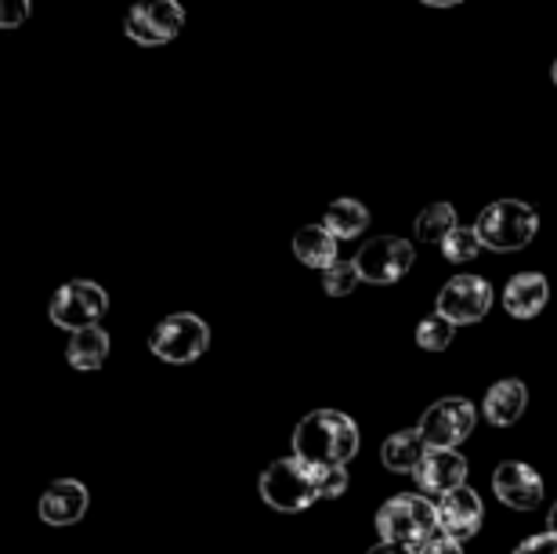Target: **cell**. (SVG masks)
I'll list each match as a JSON object with an SVG mask.
<instances>
[{
  "label": "cell",
  "mask_w": 557,
  "mask_h": 554,
  "mask_svg": "<svg viewBox=\"0 0 557 554\" xmlns=\"http://www.w3.org/2000/svg\"><path fill=\"white\" fill-rule=\"evenodd\" d=\"M261 501L275 507V512H305L319 501V485H315V468L305 464L300 457H278L258 479Z\"/></svg>",
  "instance_id": "3"
},
{
  "label": "cell",
  "mask_w": 557,
  "mask_h": 554,
  "mask_svg": "<svg viewBox=\"0 0 557 554\" xmlns=\"http://www.w3.org/2000/svg\"><path fill=\"white\" fill-rule=\"evenodd\" d=\"M467 460L460 450H431L423 453L420 468H417V485L423 493H434V496H445L453 490L467 485Z\"/></svg>",
  "instance_id": "13"
},
{
  "label": "cell",
  "mask_w": 557,
  "mask_h": 554,
  "mask_svg": "<svg viewBox=\"0 0 557 554\" xmlns=\"http://www.w3.org/2000/svg\"><path fill=\"white\" fill-rule=\"evenodd\" d=\"M362 283V275H359V264L355 261H337L333 269H326V294L330 297H344V294H351L355 286Z\"/></svg>",
  "instance_id": "24"
},
{
  "label": "cell",
  "mask_w": 557,
  "mask_h": 554,
  "mask_svg": "<svg viewBox=\"0 0 557 554\" xmlns=\"http://www.w3.org/2000/svg\"><path fill=\"white\" fill-rule=\"evenodd\" d=\"M376 537L381 544H395L420 554L434 537H442L438 529V504H431L420 493H398L392 496L381 512H376Z\"/></svg>",
  "instance_id": "2"
},
{
  "label": "cell",
  "mask_w": 557,
  "mask_h": 554,
  "mask_svg": "<svg viewBox=\"0 0 557 554\" xmlns=\"http://www.w3.org/2000/svg\"><path fill=\"white\" fill-rule=\"evenodd\" d=\"M529 406V387L518 381V377H507V381H496L493 387L485 392V417L493 420L496 428H510L518 424L521 414H525Z\"/></svg>",
  "instance_id": "16"
},
{
  "label": "cell",
  "mask_w": 557,
  "mask_h": 554,
  "mask_svg": "<svg viewBox=\"0 0 557 554\" xmlns=\"http://www.w3.org/2000/svg\"><path fill=\"white\" fill-rule=\"evenodd\" d=\"M493 490L499 504H507L510 512H536L543 504V479L536 468L521 460H504L493 471Z\"/></svg>",
  "instance_id": "11"
},
{
  "label": "cell",
  "mask_w": 557,
  "mask_h": 554,
  "mask_svg": "<svg viewBox=\"0 0 557 554\" xmlns=\"http://www.w3.org/2000/svg\"><path fill=\"white\" fill-rule=\"evenodd\" d=\"M294 254L308 269H333L341 261V250H337V236L326 229V225H305L294 232Z\"/></svg>",
  "instance_id": "17"
},
{
  "label": "cell",
  "mask_w": 557,
  "mask_h": 554,
  "mask_svg": "<svg viewBox=\"0 0 557 554\" xmlns=\"http://www.w3.org/2000/svg\"><path fill=\"white\" fill-rule=\"evenodd\" d=\"M456 229V210L449 204H431V207H423L420 210V218H417V239L420 243H445V236Z\"/></svg>",
  "instance_id": "21"
},
{
  "label": "cell",
  "mask_w": 557,
  "mask_h": 554,
  "mask_svg": "<svg viewBox=\"0 0 557 554\" xmlns=\"http://www.w3.org/2000/svg\"><path fill=\"white\" fill-rule=\"evenodd\" d=\"M482 496H478L471 485H460V490L445 493L438 501V529L442 537L456 540V544H463V540H471L478 529H482Z\"/></svg>",
  "instance_id": "12"
},
{
  "label": "cell",
  "mask_w": 557,
  "mask_h": 554,
  "mask_svg": "<svg viewBox=\"0 0 557 554\" xmlns=\"http://www.w3.org/2000/svg\"><path fill=\"white\" fill-rule=\"evenodd\" d=\"M106 308H109V294L102 291V286L91 283V280H73L51 297L48 316H51L54 327L76 334V330L98 327V319L106 316Z\"/></svg>",
  "instance_id": "7"
},
{
  "label": "cell",
  "mask_w": 557,
  "mask_h": 554,
  "mask_svg": "<svg viewBox=\"0 0 557 554\" xmlns=\"http://www.w3.org/2000/svg\"><path fill=\"white\" fill-rule=\"evenodd\" d=\"M515 554H557V533H540V537H529L521 540V544L515 547Z\"/></svg>",
  "instance_id": "27"
},
{
  "label": "cell",
  "mask_w": 557,
  "mask_h": 554,
  "mask_svg": "<svg viewBox=\"0 0 557 554\" xmlns=\"http://www.w3.org/2000/svg\"><path fill=\"white\" fill-rule=\"evenodd\" d=\"M420 554H463V544H456V540H449V537H434Z\"/></svg>",
  "instance_id": "28"
},
{
  "label": "cell",
  "mask_w": 557,
  "mask_h": 554,
  "mask_svg": "<svg viewBox=\"0 0 557 554\" xmlns=\"http://www.w3.org/2000/svg\"><path fill=\"white\" fill-rule=\"evenodd\" d=\"M550 301V283L540 272H518L504 291V308L515 319H536Z\"/></svg>",
  "instance_id": "15"
},
{
  "label": "cell",
  "mask_w": 557,
  "mask_h": 554,
  "mask_svg": "<svg viewBox=\"0 0 557 554\" xmlns=\"http://www.w3.org/2000/svg\"><path fill=\"white\" fill-rule=\"evenodd\" d=\"M65 359H70L73 370L81 373H95L102 370V362L109 359V334L102 327H87V330H76L70 348H65Z\"/></svg>",
  "instance_id": "18"
},
{
  "label": "cell",
  "mask_w": 557,
  "mask_h": 554,
  "mask_svg": "<svg viewBox=\"0 0 557 554\" xmlns=\"http://www.w3.org/2000/svg\"><path fill=\"white\" fill-rule=\"evenodd\" d=\"M554 84H557V59H554Z\"/></svg>",
  "instance_id": "32"
},
{
  "label": "cell",
  "mask_w": 557,
  "mask_h": 554,
  "mask_svg": "<svg viewBox=\"0 0 557 554\" xmlns=\"http://www.w3.org/2000/svg\"><path fill=\"white\" fill-rule=\"evenodd\" d=\"M474 424H478V409L467 403V398L449 395L423 409L417 431L431 450H456V442H463L471 435Z\"/></svg>",
  "instance_id": "6"
},
{
  "label": "cell",
  "mask_w": 557,
  "mask_h": 554,
  "mask_svg": "<svg viewBox=\"0 0 557 554\" xmlns=\"http://www.w3.org/2000/svg\"><path fill=\"white\" fill-rule=\"evenodd\" d=\"M547 522H550V526H547V529H550V533H557V504L550 507V518H547Z\"/></svg>",
  "instance_id": "31"
},
{
  "label": "cell",
  "mask_w": 557,
  "mask_h": 554,
  "mask_svg": "<svg viewBox=\"0 0 557 554\" xmlns=\"http://www.w3.org/2000/svg\"><path fill=\"white\" fill-rule=\"evenodd\" d=\"M366 554H413V551H406V547H395V544H376V547H370Z\"/></svg>",
  "instance_id": "29"
},
{
  "label": "cell",
  "mask_w": 557,
  "mask_h": 554,
  "mask_svg": "<svg viewBox=\"0 0 557 554\" xmlns=\"http://www.w3.org/2000/svg\"><path fill=\"white\" fill-rule=\"evenodd\" d=\"M423 453H428V442H423L420 431H395V435L384 442L381 457H384V468L387 471H395V475H417Z\"/></svg>",
  "instance_id": "19"
},
{
  "label": "cell",
  "mask_w": 557,
  "mask_h": 554,
  "mask_svg": "<svg viewBox=\"0 0 557 554\" xmlns=\"http://www.w3.org/2000/svg\"><path fill=\"white\" fill-rule=\"evenodd\" d=\"M315 485H319V501H337L348 493V468H315Z\"/></svg>",
  "instance_id": "25"
},
{
  "label": "cell",
  "mask_w": 557,
  "mask_h": 554,
  "mask_svg": "<svg viewBox=\"0 0 557 554\" xmlns=\"http://www.w3.org/2000/svg\"><path fill=\"white\" fill-rule=\"evenodd\" d=\"M359 446V424L341 409H315L294 428V457L311 468H348Z\"/></svg>",
  "instance_id": "1"
},
{
  "label": "cell",
  "mask_w": 557,
  "mask_h": 554,
  "mask_svg": "<svg viewBox=\"0 0 557 554\" xmlns=\"http://www.w3.org/2000/svg\"><path fill=\"white\" fill-rule=\"evenodd\" d=\"M423 4H431V8H456V4H463V0H423Z\"/></svg>",
  "instance_id": "30"
},
{
  "label": "cell",
  "mask_w": 557,
  "mask_h": 554,
  "mask_svg": "<svg viewBox=\"0 0 557 554\" xmlns=\"http://www.w3.org/2000/svg\"><path fill=\"white\" fill-rule=\"evenodd\" d=\"M185 26V8L177 0H138L127 11V37L141 44V48H156V44L174 40Z\"/></svg>",
  "instance_id": "10"
},
{
  "label": "cell",
  "mask_w": 557,
  "mask_h": 554,
  "mask_svg": "<svg viewBox=\"0 0 557 554\" xmlns=\"http://www.w3.org/2000/svg\"><path fill=\"white\" fill-rule=\"evenodd\" d=\"M474 229H478L482 247L507 254V250L529 247V243L536 239L540 218H536V210L529 204H521V199H496V204H488L482 214H478Z\"/></svg>",
  "instance_id": "4"
},
{
  "label": "cell",
  "mask_w": 557,
  "mask_h": 554,
  "mask_svg": "<svg viewBox=\"0 0 557 554\" xmlns=\"http://www.w3.org/2000/svg\"><path fill=\"white\" fill-rule=\"evenodd\" d=\"M488 308H493V286H488L482 275H453V280L442 286L434 312L449 319L453 327H471V323H482L488 316Z\"/></svg>",
  "instance_id": "9"
},
{
  "label": "cell",
  "mask_w": 557,
  "mask_h": 554,
  "mask_svg": "<svg viewBox=\"0 0 557 554\" xmlns=\"http://www.w3.org/2000/svg\"><path fill=\"white\" fill-rule=\"evenodd\" d=\"M322 225H326L337 239H355L370 229V210H366V204H359V199H337V204L326 207Z\"/></svg>",
  "instance_id": "20"
},
{
  "label": "cell",
  "mask_w": 557,
  "mask_h": 554,
  "mask_svg": "<svg viewBox=\"0 0 557 554\" xmlns=\"http://www.w3.org/2000/svg\"><path fill=\"white\" fill-rule=\"evenodd\" d=\"M33 4L29 0H0V29H18L22 22H29Z\"/></svg>",
  "instance_id": "26"
},
{
  "label": "cell",
  "mask_w": 557,
  "mask_h": 554,
  "mask_svg": "<svg viewBox=\"0 0 557 554\" xmlns=\"http://www.w3.org/2000/svg\"><path fill=\"white\" fill-rule=\"evenodd\" d=\"M149 348H152L156 359L174 362V367H182V362H196L210 348V327L193 312H174L152 330Z\"/></svg>",
  "instance_id": "5"
},
{
  "label": "cell",
  "mask_w": 557,
  "mask_h": 554,
  "mask_svg": "<svg viewBox=\"0 0 557 554\" xmlns=\"http://www.w3.org/2000/svg\"><path fill=\"white\" fill-rule=\"evenodd\" d=\"M453 334H456V327L449 323L445 316H428L423 323L417 327V345L423 348V352H445L453 345Z\"/></svg>",
  "instance_id": "23"
},
{
  "label": "cell",
  "mask_w": 557,
  "mask_h": 554,
  "mask_svg": "<svg viewBox=\"0 0 557 554\" xmlns=\"http://www.w3.org/2000/svg\"><path fill=\"white\" fill-rule=\"evenodd\" d=\"M413 243L403 236H376L366 247L355 254V264H359L362 283L373 286H392L403 275L413 269Z\"/></svg>",
  "instance_id": "8"
},
{
  "label": "cell",
  "mask_w": 557,
  "mask_h": 554,
  "mask_svg": "<svg viewBox=\"0 0 557 554\" xmlns=\"http://www.w3.org/2000/svg\"><path fill=\"white\" fill-rule=\"evenodd\" d=\"M91 507V493L84 482L76 479H59L48 485V493L40 496V518L48 526H76Z\"/></svg>",
  "instance_id": "14"
},
{
  "label": "cell",
  "mask_w": 557,
  "mask_h": 554,
  "mask_svg": "<svg viewBox=\"0 0 557 554\" xmlns=\"http://www.w3.org/2000/svg\"><path fill=\"white\" fill-rule=\"evenodd\" d=\"M442 254H445V261H453V264L474 261L478 254H482V239H478V229H463V225H456V229L449 232V236H445Z\"/></svg>",
  "instance_id": "22"
}]
</instances>
